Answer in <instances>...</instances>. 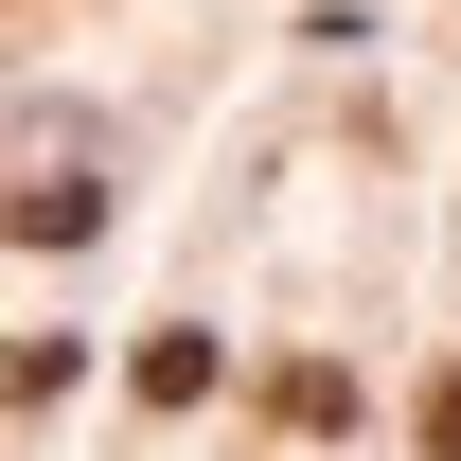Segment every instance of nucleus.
<instances>
[{
    "instance_id": "3",
    "label": "nucleus",
    "mask_w": 461,
    "mask_h": 461,
    "mask_svg": "<svg viewBox=\"0 0 461 461\" xmlns=\"http://www.w3.org/2000/svg\"><path fill=\"white\" fill-rule=\"evenodd\" d=\"M267 408H285V426H355V373H338V355H285Z\"/></svg>"
},
{
    "instance_id": "4",
    "label": "nucleus",
    "mask_w": 461,
    "mask_h": 461,
    "mask_svg": "<svg viewBox=\"0 0 461 461\" xmlns=\"http://www.w3.org/2000/svg\"><path fill=\"white\" fill-rule=\"evenodd\" d=\"M36 391H71V338H0V408H36Z\"/></svg>"
},
{
    "instance_id": "2",
    "label": "nucleus",
    "mask_w": 461,
    "mask_h": 461,
    "mask_svg": "<svg viewBox=\"0 0 461 461\" xmlns=\"http://www.w3.org/2000/svg\"><path fill=\"white\" fill-rule=\"evenodd\" d=\"M195 391H213V338L160 320V338H142V408H195Z\"/></svg>"
},
{
    "instance_id": "5",
    "label": "nucleus",
    "mask_w": 461,
    "mask_h": 461,
    "mask_svg": "<svg viewBox=\"0 0 461 461\" xmlns=\"http://www.w3.org/2000/svg\"><path fill=\"white\" fill-rule=\"evenodd\" d=\"M426 461H461V373H444V391H426Z\"/></svg>"
},
{
    "instance_id": "1",
    "label": "nucleus",
    "mask_w": 461,
    "mask_h": 461,
    "mask_svg": "<svg viewBox=\"0 0 461 461\" xmlns=\"http://www.w3.org/2000/svg\"><path fill=\"white\" fill-rule=\"evenodd\" d=\"M0 230H18V249H89V230H107V195H89V177H18V195H0Z\"/></svg>"
}]
</instances>
